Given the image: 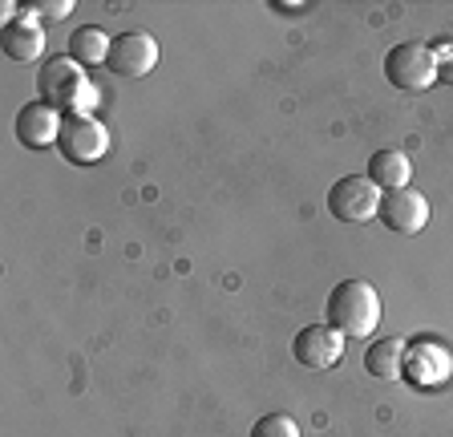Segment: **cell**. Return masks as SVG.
<instances>
[{"label": "cell", "instance_id": "3", "mask_svg": "<svg viewBox=\"0 0 453 437\" xmlns=\"http://www.w3.org/2000/svg\"><path fill=\"white\" fill-rule=\"evenodd\" d=\"M385 77L405 94H421L437 81V53L421 41H401L385 53Z\"/></svg>", "mask_w": 453, "mask_h": 437}, {"label": "cell", "instance_id": "9", "mask_svg": "<svg viewBox=\"0 0 453 437\" xmlns=\"http://www.w3.org/2000/svg\"><path fill=\"white\" fill-rule=\"evenodd\" d=\"M61 110H53L49 102H28L20 105L17 114V142L28 146V150H45V146H57V134H61Z\"/></svg>", "mask_w": 453, "mask_h": 437}, {"label": "cell", "instance_id": "4", "mask_svg": "<svg viewBox=\"0 0 453 437\" xmlns=\"http://www.w3.org/2000/svg\"><path fill=\"white\" fill-rule=\"evenodd\" d=\"M57 150L65 154L69 162H77V166H89V162L105 158L110 130L89 114H65L61 118V134H57Z\"/></svg>", "mask_w": 453, "mask_h": 437}, {"label": "cell", "instance_id": "12", "mask_svg": "<svg viewBox=\"0 0 453 437\" xmlns=\"http://www.w3.org/2000/svg\"><path fill=\"white\" fill-rule=\"evenodd\" d=\"M4 53L12 61H37L45 53V33L33 20V12L25 9V17H17L12 25H4Z\"/></svg>", "mask_w": 453, "mask_h": 437}, {"label": "cell", "instance_id": "2", "mask_svg": "<svg viewBox=\"0 0 453 437\" xmlns=\"http://www.w3.org/2000/svg\"><path fill=\"white\" fill-rule=\"evenodd\" d=\"M37 89L41 102H49L53 110H65V114H89V86H85V73L73 58H49L37 73Z\"/></svg>", "mask_w": 453, "mask_h": 437}, {"label": "cell", "instance_id": "6", "mask_svg": "<svg viewBox=\"0 0 453 437\" xmlns=\"http://www.w3.org/2000/svg\"><path fill=\"white\" fill-rule=\"evenodd\" d=\"M105 65H110V73L126 77V81H138V77H146L154 65H158V41L150 37V33H118V37L110 41V58H105Z\"/></svg>", "mask_w": 453, "mask_h": 437}, {"label": "cell", "instance_id": "15", "mask_svg": "<svg viewBox=\"0 0 453 437\" xmlns=\"http://www.w3.org/2000/svg\"><path fill=\"white\" fill-rule=\"evenodd\" d=\"M251 437H300V426L288 413H267V418L255 421Z\"/></svg>", "mask_w": 453, "mask_h": 437}, {"label": "cell", "instance_id": "13", "mask_svg": "<svg viewBox=\"0 0 453 437\" xmlns=\"http://www.w3.org/2000/svg\"><path fill=\"white\" fill-rule=\"evenodd\" d=\"M365 369L377 380H396L405 372V341H372L365 352Z\"/></svg>", "mask_w": 453, "mask_h": 437}, {"label": "cell", "instance_id": "14", "mask_svg": "<svg viewBox=\"0 0 453 437\" xmlns=\"http://www.w3.org/2000/svg\"><path fill=\"white\" fill-rule=\"evenodd\" d=\"M110 41L97 25H81V29L69 33V58L77 61V65H102L105 58H110Z\"/></svg>", "mask_w": 453, "mask_h": 437}, {"label": "cell", "instance_id": "1", "mask_svg": "<svg viewBox=\"0 0 453 437\" xmlns=\"http://www.w3.org/2000/svg\"><path fill=\"white\" fill-rule=\"evenodd\" d=\"M324 312L340 336H372L380 324V295L368 280H340Z\"/></svg>", "mask_w": 453, "mask_h": 437}, {"label": "cell", "instance_id": "11", "mask_svg": "<svg viewBox=\"0 0 453 437\" xmlns=\"http://www.w3.org/2000/svg\"><path fill=\"white\" fill-rule=\"evenodd\" d=\"M409 179H413V162H409L405 150H377L372 158H368V182L377 190H401L409 187Z\"/></svg>", "mask_w": 453, "mask_h": 437}, {"label": "cell", "instance_id": "8", "mask_svg": "<svg viewBox=\"0 0 453 437\" xmlns=\"http://www.w3.org/2000/svg\"><path fill=\"white\" fill-rule=\"evenodd\" d=\"M380 218L385 227L396 231V235H417V231L429 223V203H425L421 190L413 187H401V190H385L380 195Z\"/></svg>", "mask_w": 453, "mask_h": 437}, {"label": "cell", "instance_id": "7", "mask_svg": "<svg viewBox=\"0 0 453 437\" xmlns=\"http://www.w3.org/2000/svg\"><path fill=\"white\" fill-rule=\"evenodd\" d=\"M292 356L303 364V369H336L340 356H344V336L332 328V324H308L300 328L292 341Z\"/></svg>", "mask_w": 453, "mask_h": 437}, {"label": "cell", "instance_id": "17", "mask_svg": "<svg viewBox=\"0 0 453 437\" xmlns=\"http://www.w3.org/2000/svg\"><path fill=\"white\" fill-rule=\"evenodd\" d=\"M441 49V58H437V81L453 86V45H437Z\"/></svg>", "mask_w": 453, "mask_h": 437}, {"label": "cell", "instance_id": "16", "mask_svg": "<svg viewBox=\"0 0 453 437\" xmlns=\"http://www.w3.org/2000/svg\"><path fill=\"white\" fill-rule=\"evenodd\" d=\"M37 12H41V17H49V20H61V17H69V12H73V0H41Z\"/></svg>", "mask_w": 453, "mask_h": 437}, {"label": "cell", "instance_id": "10", "mask_svg": "<svg viewBox=\"0 0 453 437\" xmlns=\"http://www.w3.org/2000/svg\"><path fill=\"white\" fill-rule=\"evenodd\" d=\"M417 385V389H434L449 377V352L434 341H417V344H405V372Z\"/></svg>", "mask_w": 453, "mask_h": 437}, {"label": "cell", "instance_id": "5", "mask_svg": "<svg viewBox=\"0 0 453 437\" xmlns=\"http://www.w3.org/2000/svg\"><path fill=\"white\" fill-rule=\"evenodd\" d=\"M328 211L340 223H365L380 211V190L368 182V174H344L328 187Z\"/></svg>", "mask_w": 453, "mask_h": 437}]
</instances>
